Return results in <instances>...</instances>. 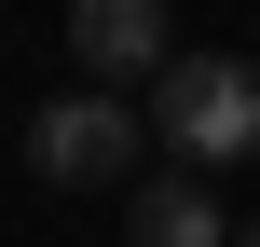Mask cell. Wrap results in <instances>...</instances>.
<instances>
[{"label":"cell","mask_w":260,"mask_h":247,"mask_svg":"<svg viewBox=\"0 0 260 247\" xmlns=\"http://www.w3.org/2000/svg\"><path fill=\"white\" fill-rule=\"evenodd\" d=\"M123 247H233V220H219V193H206V179H137Z\"/></svg>","instance_id":"277c9868"},{"label":"cell","mask_w":260,"mask_h":247,"mask_svg":"<svg viewBox=\"0 0 260 247\" xmlns=\"http://www.w3.org/2000/svg\"><path fill=\"white\" fill-rule=\"evenodd\" d=\"M151 138L178 151V179L260 165V69H247V55H178V69L151 83Z\"/></svg>","instance_id":"6da1fadb"},{"label":"cell","mask_w":260,"mask_h":247,"mask_svg":"<svg viewBox=\"0 0 260 247\" xmlns=\"http://www.w3.org/2000/svg\"><path fill=\"white\" fill-rule=\"evenodd\" d=\"M27 179H41V193H96V179H137V110H123V96H96V83L41 96V110H27Z\"/></svg>","instance_id":"7a4b0ae2"},{"label":"cell","mask_w":260,"mask_h":247,"mask_svg":"<svg viewBox=\"0 0 260 247\" xmlns=\"http://www.w3.org/2000/svg\"><path fill=\"white\" fill-rule=\"evenodd\" d=\"M233 247H260V220H247V234H233Z\"/></svg>","instance_id":"5b68a950"},{"label":"cell","mask_w":260,"mask_h":247,"mask_svg":"<svg viewBox=\"0 0 260 247\" xmlns=\"http://www.w3.org/2000/svg\"><path fill=\"white\" fill-rule=\"evenodd\" d=\"M69 55H82V83H96V96H123V83H165V69H178L165 0H69Z\"/></svg>","instance_id":"3957f363"}]
</instances>
